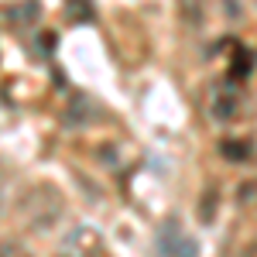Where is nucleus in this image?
Returning a JSON list of instances; mask_svg holds the SVG:
<instances>
[{
    "mask_svg": "<svg viewBox=\"0 0 257 257\" xmlns=\"http://www.w3.org/2000/svg\"><path fill=\"white\" fill-rule=\"evenodd\" d=\"M202 0H182V18L189 21V28H202Z\"/></svg>",
    "mask_w": 257,
    "mask_h": 257,
    "instance_id": "obj_3",
    "label": "nucleus"
},
{
    "mask_svg": "<svg viewBox=\"0 0 257 257\" xmlns=\"http://www.w3.org/2000/svg\"><path fill=\"white\" fill-rule=\"evenodd\" d=\"M0 257H35L28 247H21V243H14V240H4L0 243Z\"/></svg>",
    "mask_w": 257,
    "mask_h": 257,
    "instance_id": "obj_5",
    "label": "nucleus"
},
{
    "mask_svg": "<svg viewBox=\"0 0 257 257\" xmlns=\"http://www.w3.org/2000/svg\"><path fill=\"white\" fill-rule=\"evenodd\" d=\"M219 11H223V18L226 21H240L243 18V0H216Z\"/></svg>",
    "mask_w": 257,
    "mask_h": 257,
    "instance_id": "obj_4",
    "label": "nucleus"
},
{
    "mask_svg": "<svg viewBox=\"0 0 257 257\" xmlns=\"http://www.w3.org/2000/svg\"><path fill=\"white\" fill-rule=\"evenodd\" d=\"M158 254L161 257H199V243L178 219H165L158 226Z\"/></svg>",
    "mask_w": 257,
    "mask_h": 257,
    "instance_id": "obj_1",
    "label": "nucleus"
},
{
    "mask_svg": "<svg viewBox=\"0 0 257 257\" xmlns=\"http://www.w3.org/2000/svg\"><path fill=\"white\" fill-rule=\"evenodd\" d=\"M59 257H110V254L103 250V243L96 240V233L79 230V233H72V237L65 240V247H62Z\"/></svg>",
    "mask_w": 257,
    "mask_h": 257,
    "instance_id": "obj_2",
    "label": "nucleus"
}]
</instances>
